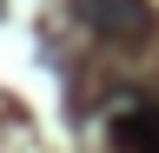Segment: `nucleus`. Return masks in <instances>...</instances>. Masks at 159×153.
Masks as SVG:
<instances>
[{
  "label": "nucleus",
  "mask_w": 159,
  "mask_h": 153,
  "mask_svg": "<svg viewBox=\"0 0 159 153\" xmlns=\"http://www.w3.org/2000/svg\"><path fill=\"white\" fill-rule=\"evenodd\" d=\"M73 7H80L86 27L113 33V40H146L152 33V7L146 0H73Z\"/></svg>",
  "instance_id": "f257e3e1"
},
{
  "label": "nucleus",
  "mask_w": 159,
  "mask_h": 153,
  "mask_svg": "<svg viewBox=\"0 0 159 153\" xmlns=\"http://www.w3.org/2000/svg\"><path fill=\"white\" fill-rule=\"evenodd\" d=\"M113 146H119V153H159V107H126V113H113Z\"/></svg>",
  "instance_id": "f03ea898"
}]
</instances>
